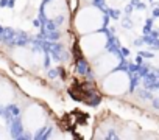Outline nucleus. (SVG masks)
<instances>
[{"mask_svg":"<svg viewBox=\"0 0 159 140\" xmlns=\"http://www.w3.org/2000/svg\"><path fill=\"white\" fill-rule=\"evenodd\" d=\"M105 14L100 8L97 7H84L81 8L76 16H75V30L80 34H88V33H94L98 31L103 25H105Z\"/></svg>","mask_w":159,"mask_h":140,"instance_id":"nucleus-1","label":"nucleus"},{"mask_svg":"<svg viewBox=\"0 0 159 140\" xmlns=\"http://www.w3.org/2000/svg\"><path fill=\"white\" fill-rule=\"evenodd\" d=\"M106 34L100 33V31H94V33H88L83 34L81 41H80V47H81V51L86 58L94 59L95 56H98L105 47H106Z\"/></svg>","mask_w":159,"mask_h":140,"instance_id":"nucleus-2","label":"nucleus"},{"mask_svg":"<svg viewBox=\"0 0 159 140\" xmlns=\"http://www.w3.org/2000/svg\"><path fill=\"white\" fill-rule=\"evenodd\" d=\"M24 128L28 132H36L45 125V111L39 104H30L25 107L22 115Z\"/></svg>","mask_w":159,"mask_h":140,"instance_id":"nucleus-3","label":"nucleus"},{"mask_svg":"<svg viewBox=\"0 0 159 140\" xmlns=\"http://www.w3.org/2000/svg\"><path fill=\"white\" fill-rule=\"evenodd\" d=\"M128 84H129L128 75L123 72H116V73H111L105 78L103 89L109 95H120L128 89Z\"/></svg>","mask_w":159,"mask_h":140,"instance_id":"nucleus-4","label":"nucleus"},{"mask_svg":"<svg viewBox=\"0 0 159 140\" xmlns=\"http://www.w3.org/2000/svg\"><path fill=\"white\" fill-rule=\"evenodd\" d=\"M117 64H119V59L116 58V55H111V53H106V55L100 53L98 56L94 58V68L100 75L109 73L114 67H117Z\"/></svg>","mask_w":159,"mask_h":140,"instance_id":"nucleus-5","label":"nucleus"},{"mask_svg":"<svg viewBox=\"0 0 159 140\" xmlns=\"http://www.w3.org/2000/svg\"><path fill=\"white\" fill-rule=\"evenodd\" d=\"M66 7H67L66 0H48L44 8V13L48 19H58L59 16L64 14Z\"/></svg>","mask_w":159,"mask_h":140,"instance_id":"nucleus-6","label":"nucleus"},{"mask_svg":"<svg viewBox=\"0 0 159 140\" xmlns=\"http://www.w3.org/2000/svg\"><path fill=\"white\" fill-rule=\"evenodd\" d=\"M13 98H14V92L11 86L8 83H2L0 84V104H8L10 101H13Z\"/></svg>","mask_w":159,"mask_h":140,"instance_id":"nucleus-7","label":"nucleus"},{"mask_svg":"<svg viewBox=\"0 0 159 140\" xmlns=\"http://www.w3.org/2000/svg\"><path fill=\"white\" fill-rule=\"evenodd\" d=\"M69 8H70L72 11L78 10V0H69Z\"/></svg>","mask_w":159,"mask_h":140,"instance_id":"nucleus-8","label":"nucleus"}]
</instances>
